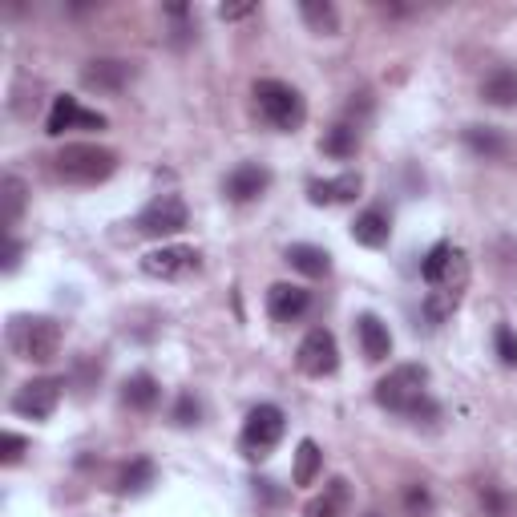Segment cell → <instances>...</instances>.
<instances>
[{
    "label": "cell",
    "mask_w": 517,
    "mask_h": 517,
    "mask_svg": "<svg viewBox=\"0 0 517 517\" xmlns=\"http://www.w3.org/2000/svg\"><path fill=\"white\" fill-rule=\"evenodd\" d=\"M376 404L408 421H437L441 408L429 396V368L425 364H400L376 384Z\"/></svg>",
    "instance_id": "obj_1"
},
{
    "label": "cell",
    "mask_w": 517,
    "mask_h": 517,
    "mask_svg": "<svg viewBox=\"0 0 517 517\" xmlns=\"http://www.w3.org/2000/svg\"><path fill=\"white\" fill-rule=\"evenodd\" d=\"M255 106H259V118L279 134H295L307 122V106H303L299 89H291L287 81H275V77L255 85Z\"/></svg>",
    "instance_id": "obj_2"
},
{
    "label": "cell",
    "mask_w": 517,
    "mask_h": 517,
    "mask_svg": "<svg viewBox=\"0 0 517 517\" xmlns=\"http://www.w3.org/2000/svg\"><path fill=\"white\" fill-rule=\"evenodd\" d=\"M118 170V154L97 142H73L57 154V174L73 186H97Z\"/></svg>",
    "instance_id": "obj_3"
},
{
    "label": "cell",
    "mask_w": 517,
    "mask_h": 517,
    "mask_svg": "<svg viewBox=\"0 0 517 517\" xmlns=\"http://www.w3.org/2000/svg\"><path fill=\"white\" fill-rule=\"evenodd\" d=\"M9 348L33 364H49L61 352V324L49 316H17L9 328Z\"/></svg>",
    "instance_id": "obj_4"
},
{
    "label": "cell",
    "mask_w": 517,
    "mask_h": 517,
    "mask_svg": "<svg viewBox=\"0 0 517 517\" xmlns=\"http://www.w3.org/2000/svg\"><path fill=\"white\" fill-rule=\"evenodd\" d=\"M283 433H287V417H283L279 404H259V408H251V417H247V425H243V437H239L243 457H251V461L271 457V449L283 441Z\"/></svg>",
    "instance_id": "obj_5"
},
{
    "label": "cell",
    "mask_w": 517,
    "mask_h": 517,
    "mask_svg": "<svg viewBox=\"0 0 517 517\" xmlns=\"http://www.w3.org/2000/svg\"><path fill=\"white\" fill-rule=\"evenodd\" d=\"M138 235L146 239H170L178 231L190 227V211H186V202L182 194H154L146 206H142V215L134 219Z\"/></svg>",
    "instance_id": "obj_6"
},
{
    "label": "cell",
    "mask_w": 517,
    "mask_h": 517,
    "mask_svg": "<svg viewBox=\"0 0 517 517\" xmlns=\"http://www.w3.org/2000/svg\"><path fill=\"white\" fill-rule=\"evenodd\" d=\"M295 364H299L303 376H316V380L332 376L340 368V344H336V336L328 328H312V332L303 336L299 352H295Z\"/></svg>",
    "instance_id": "obj_7"
},
{
    "label": "cell",
    "mask_w": 517,
    "mask_h": 517,
    "mask_svg": "<svg viewBox=\"0 0 517 517\" xmlns=\"http://www.w3.org/2000/svg\"><path fill=\"white\" fill-rule=\"evenodd\" d=\"M61 388H65V380L37 376V380H29V384L17 388L13 412H17V417H29V421H49L53 412H57V404H61Z\"/></svg>",
    "instance_id": "obj_8"
},
{
    "label": "cell",
    "mask_w": 517,
    "mask_h": 517,
    "mask_svg": "<svg viewBox=\"0 0 517 517\" xmlns=\"http://www.w3.org/2000/svg\"><path fill=\"white\" fill-rule=\"evenodd\" d=\"M142 271L150 279H182L190 271H198V251L194 247H158L150 255H142Z\"/></svg>",
    "instance_id": "obj_9"
},
{
    "label": "cell",
    "mask_w": 517,
    "mask_h": 517,
    "mask_svg": "<svg viewBox=\"0 0 517 517\" xmlns=\"http://www.w3.org/2000/svg\"><path fill=\"white\" fill-rule=\"evenodd\" d=\"M134 65L130 61H118V57H101V61H89L81 69V85L85 89H97V93H122L130 81H134Z\"/></svg>",
    "instance_id": "obj_10"
},
{
    "label": "cell",
    "mask_w": 517,
    "mask_h": 517,
    "mask_svg": "<svg viewBox=\"0 0 517 517\" xmlns=\"http://www.w3.org/2000/svg\"><path fill=\"white\" fill-rule=\"evenodd\" d=\"M101 126H106V118L81 110V106H77V97H69V93H65V97H57V101H53L49 122H45V134L61 138L65 130H101Z\"/></svg>",
    "instance_id": "obj_11"
},
{
    "label": "cell",
    "mask_w": 517,
    "mask_h": 517,
    "mask_svg": "<svg viewBox=\"0 0 517 517\" xmlns=\"http://www.w3.org/2000/svg\"><path fill=\"white\" fill-rule=\"evenodd\" d=\"M307 307H312V291L295 287V283H271L267 291V316L275 324H295Z\"/></svg>",
    "instance_id": "obj_12"
},
{
    "label": "cell",
    "mask_w": 517,
    "mask_h": 517,
    "mask_svg": "<svg viewBox=\"0 0 517 517\" xmlns=\"http://www.w3.org/2000/svg\"><path fill=\"white\" fill-rule=\"evenodd\" d=\"M267 186H271V170H267L263 162H243V166H235V170L227 174L223 194H227L231 202H255L259 194H267Z\"/></svg>",
    "instance_id": "obj_13"
},
{
    "label": "cell",
    "mask_w": 517,
    "mask_h": 517,
    "mask_svg": "<svg viewBox=\"0 0 517 517\" xmlns=\"http://www.w3.org/2000/svg\"><path fill=\"white\" fill-rule=\"evenodd\" d=\"M356 336H360V352H364V360L380 364V360H388V356H392V336H388V324H384L380 316L364 312V316L356 320Z\"/></svg>",
    "instance_id": "obj_14"
},
{
    "label": "cell",
    "mask_w": 517,
    "mask_h": 517,
    "mask_svg": "<svg viewBox=\"0 0 517 517\" xmlns=\"http://www.w3.org/2000/svg\"><path fill=\"white\" fill-rule=\"evenodd\" d=\"M364 178L356 170L340 174V178H328V182H312L307 186V198H312V206H340V202H352L360 194Z\"/></svg>",
    "instance_id": "obj_15"
},
{
    "label": "cell",
    "mask_w": 517,
    "mask_h": 517,
    "mask_svg": "<svg viewBox=\"0 0 517 517\" xmlns=\"http://www.w3.org/2000/svg\"><path fill=\"white\" fill-rule=\"evenodd\" d=\"M352 239H356L360 247H368V251H380V247L392 239V219H388V211H380V206H368V211L352 223Z\"/></svg>",
    "instance_id": "obj_16"
},
{
    "label": "cell",
    "mask_w": 517,
    "mask_h": 517,
    "mask_svg": "<svg viewBox=\"0 0 517 517\" xmlns=\"http://www.w3.org/2000/svg\"><path fill=\"white\" fill-rule=\"evenodd\" d=\"M481 97L489 101V106H497V110H513L517 106V69H493V73H485V81H481Z\"/></svg>",
    "instance_id": "obj_17"
},
{
    "label": "cell",
    "mask_w": 517,
    "mask_h": 517,
    "mask_svg": "<svg viewBox=\"0 0 517 517\" xmlns=\"http://www.w3.org/2000/svg\"><path fill=\"white\" fill-rule=\"evenodd\" d=\"M287 263H291L299 275H307V279H324V275L332 271V255H328L324 247H312V243L287 247Z\"/></svg>",
    "instance_id": "obj_18"
},
{
    "label": "cell",
    "mask_w": 517,
    "mask_h": 517,
    "mask_svg": "<svg viewBox=\"0 0 517 517\" xmlns=\"http://www.w3.org/2000/svg\"><path fill=\"white\" fill-rule=\"evenodd\" d=\"M122 400H126L130 408H138V412H150V408H158V400H162V384H158L150 372H134V376L122 384Z\"/></svg>",
    "instance_id": "obj_19"
},
{
    "label": "cell",
    "mask_w": 517,
    "mask_h": 517,
    "mask_svg": "<svg viewBox=\"0 0 517 517\" xmlns=\"http://www.w3.org/2000/svg\"><path fill=\"white\" fill-rule=\"evenodd\" d=\"M320 150H324L328 158H336V162H348V158H356V150H360V130H356L352 122H336L332 130H324Z\"/></svg>",
    "instance_id": "obj_20"
},
{
    "label": "cell",
    "mask_w": 517,
    "mask_h": 517,
    "mask_svg": "<svg viewBox=\"0 0 517 517\" xmlns=\"http://www.w3.org/2000/svg\"><path fill=\"white\" fill-rule=\"evenodd\" d=\"M344 509H348V481L336 477V481H328V489L320 497L307 501L303 517H344Z\"/></svg>",
    "instance_id": "obj_21"
},
{
    "label": "cell",
    "mask_w": 517,
    "mask_h": 517,
    "mask_svg": "<svg viewBox=\"0 0 517 517\" xmlns=\"http://www.w3.org/2000/svg\"><path fill=\"white\" fill-rule=\"evenodd\" d=\"M320 465H324V453L312 437H303L299 449H295V469H291V481L295 485H312L320 477Z\"/></svg>",
    "instance_id": "obj_22"
},
{
    "label": "cell",
    "mask_w": 517,
    "mask_h": 517,
    "mask_svg": "<svg viewBox=\"0 0 517 517\" xmlns=\"http://www.w3.org/2000/svg\"><path fill=\"white\" fill-rule=\"evenodd\" d=\"M465 146H469L477 158H485V162L509 154V142H505L493 126H469V130H465Z\"/></svg>",
    "instance_id": "obj_23"
},
{
    "label": "cell",
    "mask_w": 517,
    "mask_h": 517,
    "mask_svg": "<svg viewBox=\"0 0 517 517\" xmlns=\"http://www.w3.org/2000/svg\"><path fill=\"white\" fill-rule=\"evenodd\" d=\"M299 17L307 21V29L324 33V37H332V33L340 29V13H336V5H328V0H303Z\"/></svg>",
    "instance_id": "obj_24"
},
{
    "label": "cell",
    "mask_w": 517,
    "mask_h": 517,
    "mask_svg": "<svg viewBox=\"0 0 517 517\" xmlns=\"http://www.w3.org/2000/svg\"><path fill=\"white\" fill-rule=\"evenodd\" d=\"M461 303V291H445V287H433L429 299H425V320L429 324H445Z\"/></svg>",
    "instance_id": "obj_25"
},
{
    "label": "cell",
    "mask_w": 517,
    "mask_h": 517,
    "mask_svg": "<svg viewBox=\"0 0 517 517\" xmlns=\"http://www.w3.org/2000/svg\"><path fill=\"white\" fill-rule=\"evenodd\" d=\"M0 190H5V194H0V198H5V211H0V223H5V227H17V219H21V211H25V182H21L17 174H9Z\"/></svg>",
    "instance_id": "obj_26"
},
{
    "label": "cell",
    "mask_w": 517,
    "mask_h": 517,
    "mask_svg": "<svg viewBox=\"0 0 517 517\" xmlns=\"http://www.w3.org/2000/svg\"><path fill=\"white\" fill-rule=\"evenodd\" d=\"M154 473H158V469H154V461L138 457V461H130V465H126V473H122V485H118V489H122V493H146V489L154 485Z\"/></svg>",
    "instance_id": "obj_27"
},
{
    "label": "cell",
    "mask_w": 517,
    "mask_h": 517,
    "mask_svg": "<svg viewBox=\"0 0 517 517\" xmlns=\"http://www.w3.org/2000/svg\"><path fill=\"white\" fill-rule=\"evenodd\" d=\"M449 259H453V247H449V243H437V247L425 255V263H421V275H425V283H429V287H437V283H441V275H445Z\"/></svg>",
    "instance_id": "obj_28"
},
{
    "label": "cell",
    "mask_w": 517,
    "mask_h": 517,
    "mask_svg": "<svg viewBox=\"0 0 517 517\" xmlns=\"http://www.w3.org/2000/svg\"><path fill=\"white\" fill-rule=\"evenodd\" d=\"M404 509H408V517H429V513H433V497H429V489L408 485V489H404Z\"/></svg>",
    "instance_id": "obj_29"
},
{
    "label": "cell",
    "mask_w": 517,
    "mask_h": 517,
    "mask_svg": "<svg viewBox=\"0 0 517 517\" xmlns=\"http://www.w3.org/2000/svg\"><path fill=\"white\" fill-rule=\"evenodd\" d=\"M493 348H497L505 368H517V336H513V328H497L493 332Z\"/></svg>",
    "instance_id": "obj_30"
},
{
    "label": "cell",
    "mask_w": 517,
    "mask_h": 517,
    "mask_svg": "<svg viewBox=\"0 0 517 517\" xmlns=\"http://www.w3.org/2000/svg\"><path fill=\"white\" fill-rule=\"evenodd\" d=\"M198 417H202V404L190 396V392H182L178 396V404H174V425H198Z\"/></svg>",
    "instance_id": "obj_31"
},
{
    "label": "cell",
    "mask_w": 517,
    "mask_h": 517,
    "mask_svg": "<svg viewBox=\"0 0 517 517\" xmlns=\"http://www.w3.org/2000/svg\"><path fill=\"white\" fill-rule=\"evenodd\" d=\"M21 457H25V437L5 433V441H0V461H5V465H17Z\"/></svg>",
    "instance_id": "obj_32"
},
{
    "label": "cell",
    "mask_w": 517,
    "mask_h": 517,
    "mask_svg": "<svg viewBox=\"0 0 517 517\" xmlns=\"http://www.w3.org/2000/svg\"><path fill=\"white\" fill-rule=\"evenodd\" d=\"M255 9H259V5H223L219 17H223V21H243V17H251Z\"/></svg>",
    "instance_id": "obj_33"
},
{
    "label": "cell",
    "mask_w": 517,
    "mask_h": 517,
    "mask_svg": "<svg viewBox=\"0 0 517 517\" xmlns=\"http://www.w3.org/2000/svg\"><path fill=\"white\" fill-rule=\"evenodd\" d=\"M17 263H21V243L9 239V247H5V271H17Z\"/></svg>",
    "instance_id": "obj_34"
}]
</instances>
